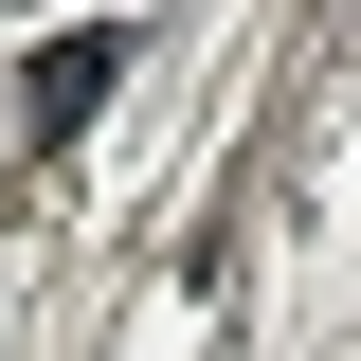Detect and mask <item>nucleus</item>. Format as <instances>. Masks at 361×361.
Segmentation results:
<instances>
[{"label":"nucleus","mask_w":361,"mask_h":361,"mask_svg":"<svg viewBox=\"0 0 361 361\" xmlns=\"http://www.w3.org/2000/svg\"><path fill=\"white\" fill-rule=\"evenodd\" d=\"M109 73H127V37H54V54H37V127L73 145L90 109H109Z\"/></svg>","instance_id":"1"}]
</instances>
